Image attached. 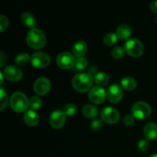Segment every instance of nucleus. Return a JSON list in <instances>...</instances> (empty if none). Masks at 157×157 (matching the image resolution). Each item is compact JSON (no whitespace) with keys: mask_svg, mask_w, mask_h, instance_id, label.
Masks as SVG:
<instances>
[{"mask_svg":"<svg viewBox=\"0 0 157 157\" xmlns=\"http://www.w3.org/2000/svg\"><path fill=\"white\" fill-rule=\"evenodd\" d=\"M4 54H3V52H1V67H2L3 65H4Z\"/></svg>","mask_w":157,"mask_h":157,"instance_id":"34","label":"nucleus"},{"mask_svg":"<svg viewBox=\"0 0 157 157\" xmlns=\"http://www.w3.org/2000/svg\"><path fill=\"white\" fill-rule=\"evenodd\" d=\"M51 82L48 78H40L34 84V91L38 95H45L50 91Z\"/></svg>","mask_w":157,"mask_h":157,"instance_id":"13","label":"nucleus"},{"mask_svg":"<svg viewBox=\"0 0 157 157\" xmlns=\"http://www.w3.org/2000/svg\"><path fill=\"white\" fill-rule=\"evenodd\" d=\"M116 34L120 39L127 40L128 38L130 39V37L131 36L132 31L130 26L126 24H122L117 28Z\"/></svg>","mask_w":157,"mask_h":157,"instance_id":"18","label":"nucleus"},{"mask_svg":"<svg viewBox=\"0 0 157 157\" xmlns=\"http://www.w3.org/2000/svg\"><path fill=\"white\" fill-rule=\"evenodd\" d=\"M150 10L153 12V13L157 14V1L153 2L150 4Z\"/></svg>","mask_w":157,"mask_h":157,"instance_id":"33","label":"nucleus"},{"mask_svg":"<svg viewBox=\"0 0 157 157\" xmlns=\"http://www.w3.org/2000/svg\"><path fill=\"white\" fill-rule=\"evenodd\" d=\"M134 121L135 118L132 114L126 115L124 118V124L127 127H129V126H131L134 124Z\"/></svg>","mask_w":157,"mask_h":157,"instance_id":"32","label":"nucleus"},{"mask_svg":"<svg viewBox=\"0 0 157 157\" xmlns=\"http://www.w3.org/2000/svg\"><path fill=\"white\" fill-rule=\"evenodd\" d=\"M94 78L90 73L77 74L72 80L74 89L80 93H84L91 89Z\"/></svg>","mask_w":157,"mask_h":157,"instance_id":"1","label":"nucleus"},{"mask_svg":"<svg viewBox=\"0 0 157 157\" xmlns=\"http://www.w3.org/2000/svg\"><path fill=\"white\" fill-rule=\"evenodd\" d=\"M11 108L16 113H23L27 111L29 107V101L27 96L22 92H15L10 98Z\"/></svg>","mask_w":157,"mask_h":157,"instance_id":"3","label":"nucleus"},{"mask_svg":"<svg viewBox=\"0 0 157 157\" xmlns=\"http://www.w3.org/2000/svg\"><path fill=\"white\" fill-rule=\"evenodd\" d=\"M8 25H9V20H8L7 17L5 15H1L0 16V27H1L0 32H4L5 29H7Z\"/></svg>","mask_w":157,"mask_h":157,"instance_id":"31","label":"nucleus"},{"mask_svg":"<svg viewBox=\"0 0 157 157\" xmlns=\"http://www.w3.org/2000/svg\"><path fill=\"white\" fill-rule=\"evenodd\" d=\"M24 121L27 125L30 127H35L39 122V116L35 110H27L24 113Z\"/></svg>","mask_w":157,"mask_h":157,"instance_id":"15","label":"nucleus"},{"mask_svg":"<svg viewBox=\"0 0 157 157\" xmlns=\"http://www.w3.org/2000/svg\"><path fill=\"white\" fill-rule=\"evenodd\" d=\"M94 80L98 85L102 87V86H105L108 84L109 76L104 72H98V73L95 74Z\"/></svg>","mask_w":157,"mask_h":157,"instance_id":"21","label":"nucleus"},{"mask_svg":"<svg viewBox=\"0 0 157 157\" xmlns=\"http://www.w3.org/2000/svg\"><path fill=\"white\" fill-rule=\"evenodd\" d=\"M75 57L69 52H62L57 57V64L61 69H72L75 66Z\"/></svg>","mask_w":157,"mask_h":157,"instance_id":"7","label":"nucleus"},{"mask_svg":"<svg viewBox=\"0 0 157 157\" xmlns=\"http://www.w3.org/2000/svg\"><path fill=\"white\" fill-rule=\"evenodd\" d=\"M82 113L84 116L87 118H94L98 114V109L97 107L92 104H87L82 109Z\"/></svg>","mask_w":157,"mask_h":157,"instance_id":"19","label":"nucleus"},{"mask_svg":"<svg viewBox=\"0 0 157 157\" xmlns=\"http://www.w3.org/2000/svg\"><path fill=\"white\" fill-rule=\"evenodd\" d=\"M125 52L133 58L142 56L144 52V46L140 40L136 38H130L124 44Z\"/></svg>","mask_w":157,"mask_h":157,"instance_id":"4","label":"nucleus"},{"mask_svg":"<svg viewBox=\"0 0 157 157\" xmlns=\"http://www.w3.org/2000/svg\"><path fill=\"white\" fill-rule=\"evenodd\" d=\"M103 121L109 124H114L119 121L120 113L117 109L112 107H104L101 113Z\"/></svg>","mask_w":157,"mask_h":157,"instance_id":"8","label":"nucleus"},{"mask_svg":"<svg viewBox=\"0 0 157 157\" xmlns=\"http://www.w3.org/2000/svg\"><path fill=\"white\" fill-rule=\"evenodd\" d=\"M88 97L92 103L101 104L105 101L107 98V92L104 87L101 86H94L89 91Z\"/></svg>","mask_w":157,"mask_h":157,"instance_id":"9","label":"nucleus"},{"mask_svg":"<svg viewBox=\"0 0 157 157\" xmlns=\"http://www.w3.org/2000/svg\"><path fill=\"white\" fill-rule=\"evenodd\" d=\"M41 105H42V101L38 97H32L29 101V107L33 110L40 109Z\"/></svg>","mask_w":157,"mask_h":157,"instance_id":"25","label":"nucleus"},{"mask_svg":"<svg viewBox=\"0 0 157 157\" xmlns=\"http://www.w3.org/2000/svg\"><path fill=\"white\" fill-rule=\"evenodd\" d=\"M103 127V123L101 120H94L91 122L90 124V128L92 130H94V131H98L100 130Z\"/></svg>","mask_w":157,"mask_h":157,"instance_id":"30","label":"nucleus"},{"mask_svg":"<svg viewBox=\"0 0 157 157\" xmlns=\"http://www.w3.org/2000/svg\"><path fill=\"white\" fill-rule=\"evenodd\" d=\"M156 23H157V18H156Z\"/></svg>","mask_w":157,"mask_h":157,"instance_id":"37","label":"nucleus"},{"mask_svg":"<svg viewBox=\"0 0 157 157\" xmlns=\"http://www.w3.org/2000/svg\"><path fill=\"white\" fill-rule=\"evenodd\" d=\"M87 46L84 41H78L74 44L72 47L73 55L77 58H82L84 54L87 52Z\"/></svg>","mask_w":157,"mask_h":157,"instance_id":"16","label":"nucleus"},{"mask_svg":"<svg viewBox=\"0 0 157 157\" xmlns=\"http://www.w3.org/2000/svg\"><path fill=\"white\" fill-rule=\"evenodd\" d=\"M88 65V61L85 58H77L75 61V64L72 70L74 71H82L86 69V67Z\"/></svg>","mask_w":157,"mask_h":157,"instance_id":"22","label":"nucleus"},{"mask_svg":"<svg viewBox=\"0 0 157 157\" xmlns=\"http://www.w3.org/2000/svg\"><path fill=\"white\" fill-rule=\"evenodd\" d=\"M132 115L135 119L145 120L150 116L152 113V108L150 104L144 101H139L135 103L131 108Z\"/></svg>","mask_w":157,"mask_h":157,"instance_id":"5","label":"nucleus"},{"mask_svg":"<svg viewBox=\"0 0 157 157\" xmlns=\"http://www.w3.org/2000/svg\"><path fill=\"white\" fill-rule=\"evenodd\" d=\"M21 21L23 25L25 26V27L32 29H35L36 21H35L33 15L31 14L30 12H25L24 13H22V15L21 16Z\"/></svg>","mask_w":157,"mask_h":157,"instance_id":"17","label":"nucleus"},{"mask_svg":"<svg viewBox=\"0 0 157 157\" xmlns=\"http://www.w3.org/2000/svg\"><path fill=\"white\" fill-rule=\"evenodd\" d=\"M150 144L147 140H141L137 144V149L140 152H145L149 149Z\"/></svg>","mask_w":157,"mask_h":157,"instance_id":"29","label":"nucleus"},{"mask_svg":"<svg viewBox=\"0 0 157 157\" xmlns=\"http://www.w3.org/2000/svg\"><path fill=\"white\" fill-rule=\"evenodd\" d=\"M0 94H1V98H0V102H1V110H3L6 107L8 104V95L6 90L2 87L0 89Z\"/></svg>","mask_w":157,"mask_h":157,"instance_id":"28","label":"nucleus"},{"mask_svg":"<svg viewBox=\"0 0 157 157\" xmlns=\"http://www.w3.org/2000/svg\"><path fill=\"white\" fill-rule=\"evenodd\" d=\"M121 87L126 90H133L136 87V81L134 78L127 77L121 80Z\"/></svg>","mask_w":157,"mask_h":157,"instance_id":"20","label":"nucleus"},{"mask_svg":"<svg viewBox=\"0 0 157 157\" xmlns=\"http://www.w3.org/2000/svg\"><path fill=\"white\" fill-rule=\"evenodd\" d=\"M3 75L6 79L12 82H17L21 80L23 77V73L19 67L16 66L9 65L4 69Z\"/></svg>","mask_w":157,"mask_h":157,"instance_id":"12","label":"nucleus"},{"mask_svg":"<svg viewBox=\"0 0 157 157\" xmlns=\"http://www.w3.org/2000/svg\"><path fill=\"white\" fill-rule=\"evenodd\" d=\"M66 116L63 110H56L52 113L49 117V123L54 129H61L66 122Z\"/></svg>","mask_w":157,"mask_h":157,"instance_id":"10","label":"nucleus"},{"mask_svg":"<svg viewBox=\"0 0 157 157\" xmlns=\"http://www.w3.org/2000/svg\"><path fill=\"white\" fill-rule=\"evenodd\" d=\"M63 112L67 117H72L76 113L77 107L74 104H67L64 106Z\"/></svg>","mask_w":157,"mask_h":157,"instance_id":"26","label":"nucleus"},{"mask_svg":"<svg viewBox=\"0 0 157 157\" xmlns=\"http://www.w3.org/2000/svg\"><path fill=\"white\" fill-rule=\"evenodd\" d=\"M118 36L115 33H109L105 35L104 38V44L107 46H112L117 43L118 41Z\"/></svg>","mask_w":157,"mask_h":157,"instance_id":"23","label":"nucleus"},{"mask_svg":"<svg viewBox=\"0 0 157 157\" xmlns=\"http://www.w3.org/2000/svg\"><path fill=\"white\" fill-rule=\"evenodd\" d=\"M124 93L121 87L118 84H112L107 92V98L112 104H117L122 100Z\"/></svg>","mask_w":157,"mask_h":157,"instance_id":"11","label":"nucleus"},{"mask_svg":"<svg viewBox=\"0 0 157 157\" xmlns=\"http://www.w3.org/2000/svg\"><path fill=\"white\" fill-rule=\"evenodd\" d=\"M144 133L147 140H153L157 137V125L153 122L147 124L144 127Z\"/></svg>","mask_w":157,"mask_h":157,"instance_id":"14","label":"nucleus"},{"mask_svg":"<svg viewBox=\"0 0 157 157\" xmlns=\"http://www.w3.org/2000/svg\"><path fill=\"white\" fill-rule=\"evenodd\" d=\"M26 41L29 47L33 49H41L45 46L46 38L44 34L38 29H31L26 36Z\"/></svg>","mask_w":157,"mask_h":157,"instance_id":"2","label":"nucleus"},{"mask_svg":"<svg viewBox=\"0 0 157 157\" xmlns=\"http://www.w3.org/2000/svg\"><path fill=\"white\" fill-rule=\"evenodd\" d=\"M50 63V56L44 52H35L31 56V64L35 68H45Z\"/></svg>","mask_w":157,"mask_h":157,"instance_id":"6","label":"nucleus"},{"mask_svg":"<svg viewBox=\"0 0 157 157\" xmlns=\"http://www.w3.org/2000/svg\"><path fill=\"white\" fill-rule=\"evenodd\" d=\"M29 58H30V57H29V54L21 53L15 57V62L18 66H23L27 64Z\"/></svg>","mask_w":157,"mask_h":157,"instance_id":"24","label":"nucleus"},{"mask_svg":"<svg viewBox=\"0 0 157 157\" xmlns=\"http://www.w3.org/2000/svg\"><path fill=\"white\" fill-rule=\"evenodd\" d=\"M149 157H157V154H153V155H151Z\"/></svg>","mask_w":157,"mask_h":157,"instance_id":"36","label":"nucleus"},{"mask_svg":"<svg viewBox=\"0 0 157 157\" xmlns=\"http://www.w3.org/2000/svg\"><path fill=\"white\" fill-rule=\"evenodd\" d=\"M1 74V84H2V83H3V74L2 73H0Z\"/></svg>","mask_w":157,"mask_h":157,"instance_id":"35","label":"nucleus"},{"mask_svg":"<svg viewBox=\"0 0 157 157\" xmlns=\"http://www.w3.org/2000/svg\"><path fill=\"white\" fill-rule=\"evenodd\" d=\"M124 54H125V50L120 46L113 48L111 51L112 57L115 59H121L124 56Z\"/></svg>","mask_w":157,"mask_h":157,"instance_id":"27","label":"nucleus"}]
</instances>
